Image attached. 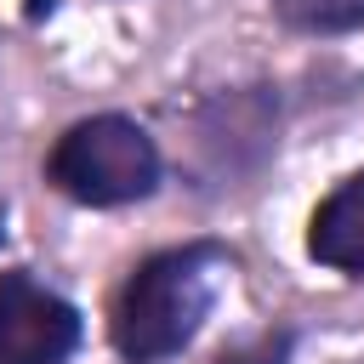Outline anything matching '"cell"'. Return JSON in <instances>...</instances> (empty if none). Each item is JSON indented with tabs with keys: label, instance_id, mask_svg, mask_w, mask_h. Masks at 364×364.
I'll use <instances>...</instances> for the list:
<instances>
[{
	"label": "cell",
	"instance_id": "6da1fadb",
	"mask_svg": "<svg viewBox=\"0 0 364 364\" xmlns=\"http://www.w3.org/2000/svg\"><path fill=\"white\" fill-rule=\"evenodd\" d=\"M228 245L216 239H188L171 250H154L148 262H136V273L125 279L119 301H114V347L125 364H165L176 358L199 324L210 318V301L222 290L228 273Z\"/></svg>",
	"mask_w": 364,
	"mask_h": 364
},
{
	"label": "cell",
	"instance_id": "7a4b0ae2",
	"mask_svg": "<svg viewBox=\"0 0 364 364\" xmlns=\"http://www.w3.org/2000/svg\"><path fill=\"white\" fill-rule=\"evenodd\" d=\"M46 176L74 199V205H131V199H148L165 176V159H159V142L125 119V114H91L80 125H68L51 154H46Z\"/></svg>",
	"mask_w": 364,
	"mask_h": 364
},
{
	"label": "cell",
	"instance_id": "3957f363",
	"mask_svg": "<svg viewBox=\"0 0 364 364\" xmlns=\"http://www.w3.org/2000/svg\"><path fill=\"white\" fill-rule=\"evenodd\" d=\"M80 347V313L23 267L0 273V364H68Z\"/></svg>",
	"mask_w": 364,
	"mask_h": 364
},
{
	"label": "cell",
	"instance_id": "277c9868",
	"mask_svg": "<svg viewBox=\"0 0 364 364\" xmlns=\"http://www.w3.org/2000/svg\"><path fill=\"white\" fill-rule=\"evenodd\" d=\"M307 256L336 273L364 279V171H353L347 182H336L318 199V210L307 222Z\"/></svg>",
	"mask_w": 364,
	"mask_h": 364
},
{
	"label": "cell",
	"instance_id": "5b68a950",
	"mask_svg": "<svg viewBox=\"0 0 364 364\" xmlns=\"http://www.w3.org/2000/svg\"><path fill=\"white\" fill-rule=\"evenodd\" d=\"M273 11L296 34H353V28H364V0H273Z\"/></svg>",
	"mask_w": 364,
	"mask_h": 364
},
{
	"label": "cell",
	"instance_id": "8992f818",
	"mask_svg": "<svg viewBox=\"0 0 364 364\" xmlns=\"http://www.w3.org/2000/svg\"><path fill=\"white\" fill-rule=\"evenodd\" d=\"M290 353H296V330H267L245 347H228L216 364H290Z\"/></svg>",
	"mask_w": 364,
	"mask_h": 364
}]
</instances>
